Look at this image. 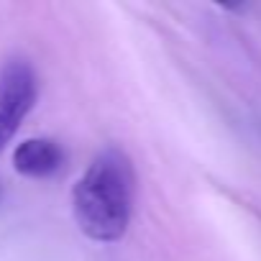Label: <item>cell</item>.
Returning <instances> with one entry per match:
<instances>
[{
    "label": "cell",
    "instance_id": "cell-1",
    "mask_svg": "<svg viewBox=\"0 0 261 261\" xmlns=\"http://www.w3.org/2000/svg\"><path fill=\"white\" fill-rule=\"evenodd\" d=\"M136 200V169L130 156L102 149L72 187V213L77 228L95 243H115L125 236Z\"/></svg>",
    "mask_w": 261,
    "mask_h": 261
},
{
    "label": "cell",
    "instance_id": "cell-2",
    "mask_svg": "<svg viewBox=\"0 0 261 261\" xmlns=\"http://www.w3.org/2000/svg\"><path fill=\"white\" fill-rule=\"evenodd\" d=\"M39 82L26 59H8L0 67V154L8 149L21 123L34 110Z\"/></svg>",
    "mask_w": 261,
    "mask_h": 261
},
{
    "label": "cell",
    "instance_id": "cell-3",
    "mask_svg": "<svg viewBox=\"0 0 261 261\" xmlns=\"http://www.w3.org/2000/svg\"><path fill=\"white\" fill-rule=\"evenodd\" d=\"M13 169L29 179H46L54 177L64 164V149L54 139H26L13 149Z\"/></svg>",
    "mask_w": 261,
    "mask_h": 261
}]
</instances>
